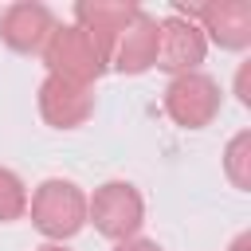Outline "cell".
<instances>
[{"instance_id": "cell-9", "label": "cell", "mask_w": 251, "mask_h": 251, "mask_svg": "<svg viewBox=\"0 0 251 251\" xmlns=\"http://www.w3.org/2000/svg\"><path fill=\"white\" fill-rule=\"evenodd\" d=\"M51 27H55V16H51V8L39 4V0H16V4H8L4 16H0V39H4L12 51H20V55L43 51Z\"/></svg>"}, {"instance_id": "cell-11", "label": "cell", "mask_w": 251, "mask_h": 251, "mask_svg": "<svg viewBox=\"0 0 251 251\" xmlns=\"http://www.w3.org/2000/svg\"><path fill=\"white\" fill-rule=\"evenodd\" d=\"M224 173H227V180L235 184V188H251V133L247 129H239L231 141H227V149H224Z\"/></svg>"}, {"instance_id": "cell-10", "label": "cell", "mask_w": 251, "mask_h": 251, "mask_svg": "<svg viewBox=\"0 0 251 251\" xmlns=\"http://www.w3.org/2000/svg\"><path fill=\"white\" fill-rule=\"evenodd\" d=\"M133 12H137V4H129V0H78L71 24H78V27L90 35V43L102 51V59H110L114 39H118L122 27L133 20Z\"/></svg>"}, {"instance_id": "cell-13", "label": "cell", "mask_w": 251, "mask_h": 251, "mask_svg": "<svg viewBox=\"0 0 251 251\" xmlns=\"http://www.w3.org/2000/svg\"><path fill=\"white\" fill-rule=\"evenodd\" d=\"M114 251H165L157 239H145V235H133V239H122L114 243Z\"/></svg>"}, {"instance_id": "cell-4", "label": "cell", "mask_w": 251, "mask_h": 251, "mask_svg": "<svg viewBox=\"0 0 251 251\" xmlns=\"http://www.w3.org/2000/svg\"><path fill=\"white\" fill-rule=\"evenodd\" d=\"M220 82L204 71H188V75H173L165 86V114L180 126V129H204L216 122L220 114Z\"/></svg>"}, {"instance_id": "cell-6", "label": "cell", "mask_w": 251, "mask_h": 251, "mask_svg": "<svg viewBox=\"0 0 251 251\" xmlns=\"http://www.w3.org/2000/svg\"><path fill=\"white\" fill-rule=\"evenodd\" d=\"M180 12H188L196 20L204 39H212L227 51H243L251 43V0H204V4H192Z\"/></svg>"}, {"instance_id": "cell-2", "label": "cell", "mask_w": 251, "mask_h": 251, "mask_svg": "<svg viewBox=\"0 0 251 251\" xmlns=\"http://www.w3.org/2000/svg\"><path fill=\"white\" fill-rule=\"evenodd\" d=\"M86 224H94V231L114 243L133 239L145 224V200H141L137 184H129V180L98 184L94 196H86Z\"/></svg>"}, {"instance_id": "cell-14", "label": "cell", "mask_w": 251, "mask_h": 251, "mask_svg": "<svg viewBox=\"0 0 251 251\" xmlns=\"http://www.w3.org/2000/svg\"><path fill=\"white\" fill-rule=\"evenodd\" d=\"M247 71H251V63H243V67H239V75H235V94H239V102H243V106L251 102V94H247Z\"/></svg>"}, {"instance_id": "cell-7", "label": "cell", "mask_w": 251, "mask_h": 251, "mask_svg": "<svg viewBox=\"0 0 251 251\" xmlns=\"http://www.w3.org/2000/svg\"><path fill=\"white\" fill-rule=\"evenodd\" d=\"M94 114V86L47 75L39 82V118L51 129H78Z\"/></svg>"}, {"instance_id": "cell-16", "label": "cell", "mask_w": 251, "mask_h": 251, "mask_svg": "<svg viewBox=\"0 0 251 251\" xmlns=\"http://www.w3.org/2000/svg\"><path fill=\"white\" fill-rule=\"evenodd\" d=\"M35 251H71L67 243H43V247H35Z\"/></svg>"}, {"instance_id": "cell-5", "label": "cell", "mask_w": 251, "mask_h": 251, "mask_svg": "<svg viewBox=\"0 0 251 251\" xmlns=\"http://www.w3.org/2000/svg\"><path fill=\"white\" fill-rule=\"evenodd\" d=\"M204 55H208V39L188 12L173 8L157 20V67H165L169 75H188L200 71Z\"/></svg>"}, {"instance_id": "cell-15", "label": "cell", "mask_w": 251, "mask_h": 251, "mask_svg": "<svg viewBox=\"0 0 251 251\" xmlns=\"http://www.w3.org/2000/svg\"><path fill=\"white\" fill-rule=\"evenodd\" d=\"M227 251H251V235H247V231H243V235H235Z\"/></svg>"}, {"instance_id": "cell-3", "label": "cell", "mask_w": 251, "mask_h": 251, "mask_svg": "<svg viewBox=\"0 0 251 251\" xmlns=\"http://www.w3.org/2000/svg\"><path fill=\"white\" fill-rule=\"evenodd\" d=\"M43 63H47V75H59V78H71L82 86H94L106 71L102 51L90 43V35L78 24H55L51 27V35L43 43Z\"/></svg>"}, {"instance_id": "cell-12", "label": "cell", "mask_w": 251, "mask_h": 251, "mask_svg": "<svg viewBox=\"0 0 251 251\" xmlns=\"http://www.w3.org/2000/svg\"><path fill=\"white\" fill-rule=\"evenodd\" d=\"M27 216V184L20 180V173L0 165V224H12Z\"/></svg>"}, {"instance_id": "cell-1", "label": "cell", "mask_w": 251, "mask_h": 251, "mask_svg": "<svg viewBox=\"0 0 251 251\" xmlns=\"http://www.w3.org/2000/svg\"><path fill=\"white\" fill-rule=\"evenodd\" d=\"M27 212L47 243H63L86 227V192L67 176H47L27 196Z\"/></svg>"}, {"instance_id": "cell-8", "label": "cell", "mask_w": 251, "mask_h": 251, "mask_svg": "<svg viewBox=\"0 0 251 251\" xmlns=\"http://www.w3.org/2000/svg\"><path fill=\"white\" fill-rule=\"evenodd\" d=\"M106 67H114L122 75H145L149 67H157V16L137 8L133 20L122 27V35L114 39Z\"/></svg>"}]
</instances>
